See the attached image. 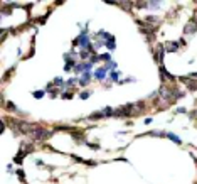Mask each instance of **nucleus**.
I'll use <instances>...</instances> for the list:
<instances>
[{
	"instance_id": "1",
	"label": "nucleus",
	"mask_w": 197,
	"mask_h": 184,
	"mask_svg": "<svg viewBox=\"0 0 197 184\" xmlns=\"http://www.w3.org/2000/svg\"><path fill=\"white\" fill-rule=\"evenodd\" d=\"M31 135H32V139L34 140H46L47 137H51V132H47V130H44L42 127H34V130L31 132Z\"/></svg>"
},
{
	"instance_id": "2",
	"label": "nucleus",
	"mask_w": 197,
	"mask_h": 184,
	"mask_svg": "<svg viewBox=\"0 0 197 184\" xmlns=\"http://www.w3.org/2000/svg\"><path fill=\"white\" fill-rule=\"evenodd\" d=\"M197 31V25L194 22H189L187 25H185V29H184V34H194Z\"/></svg>"
},
{
	"instance_id": "3",
	"label": "nucleus",
	"mask_w": 197,
	"mask_h": 184,
	"mask_svg": "<svg viewBox=\"0 0 197 184\" xmlns=\"http://www.w3.org/2000/svg\"><path fill=\"white\" fill-rule=\"evenodd\" d=\"M179 49V42H167L165 44V51L167 53H172V51H177Z\"/></svg>"
},
{
	"instance_id": "4",
	"label": "nucleus",
	"mask_w": 197,
	"mask_h": 184,
	"mask_svg": "<svg viewBox=\"0 0 197 184\" xmlns=\"http://www.w3.org/2000/svg\"><path fill=\"white\" fill-rule=\"evenodd\" d=\"M163 51H165V47H163V46H159V49H157V53H155V61H159V63L163 61Z\"/></svg>"
},
{
	"instance_id": "5",
	"label": "nucleus",
	"mask_w": 197,
	"mask_h": 184,
	"mask_svg": "<svg viewBox=\"0 0 197 184\" xmlns=\"http://www.w3.org/2000/svg\"><path fill=\"white\" fill-rule=\"evenodd\" d=\"M180 79H182L184 83H189V85H190V86H189V90H190V91H196V90H197V81H190V79H189V78H185V76H184V78H180Z\"/></svg>"
},
{
	"instance_id": "6",
	"label": "nucleus",
	"mask_w": 197,
	"mask_h": 184,
	"mask_svg": "<svg viewBox=\"0 0 197 184\" xmlns=\"http://www.w3.org/2000/svg\"><path fill=\"white\" fill-rule=\"evenodd\" d=\"M160 74H162V76H163V78H167V79H170V81H174V79H175V78H174L172 74H168V71H167V69H165L163 66H160Z\"/></svg>"
},
{
	"instance_id": "7",
	"label": "nucleus",
	"mask_w": 197,
	"mask_h": 184,
	"mask_svg": "<svg viewBox=\"0 0 197 184\" xmlns=\"http://www.w3.org/2000/svg\"><path fill=\"white\" fill-rule=\"evenodd\" d=\"M94 76H96L98 79H103V78L106 76V68H101V69H98V71H96V74H94Z\"/></svg>"
},
{
	"instance_id": "8",
	"label": "nucleus",
	"mask_w": 197,
	"mask_h": 184,
	"mask_svg": "<svg viewBox=\"0 0 197 184\" xmlns=\"http://www.w3.org/2000/svg\"><path fill=\"white\" fill-rule=\"evenodd\" d=\"M90 78H91V74L88 73V71H86V73L83 74V78H81V79H79V83H81V85H86V83H88V81H90Z\"/></svg>"
},
{
	"instance_id": "9",
	"label": "nucleus",
	"mask_w": 197,
	"mask_h": 184,
	"mask_svg": "<svg viewBox=\"0 0 197 184\" xmlns=\"http://www.w3.org/2000/svg\"><path fill=\"white\" fill-rule=\"evenodd\" d=\"M145 22H147V24H159V19H157V17H153V15H148Z\"/></svg>"
},
{
	"instance_id": "10",
	"label": "nucleus",
	"mask_w": 197,
	"mask_h": 184,
	"mask_svg": "<svg viewBox=\"0 0 197 184\" xmlns=\"http://www.w3.org/2000/svg\"><path fill=\"white\" fill-rule=\"evenodd\" d=\"M167 137H168V139H172L175 144H180V139L177 137V135H174V133H167Z\"/></svg>"
},
{
	"instance_id": "11",
	"label": "nucleus",
	"mask_w": 197,
	"mask_h": 184,
	"mask_svg": "<svg viewBox=\"0 0 197 184\" xmlns=\"http://www.w3.org/2000/svg\"><path fill=\"white\" fill-rule=\"evenodd\" d=\"M148 7H152V9H157V7H160V3H159V2H148Z\"/></svg>"
},
{
	"instance_id": "12",
	"label": "nucleus",
	"mask_w": 197,
	"mask_h": 184,
	"mask_svg": "<svg viewBox=\"0 0 197 184\" xmlns=\"http://www.w3.org/2000/svg\"><path fill=\"white\" fill-rule=\"evenodd\" d=\"M32 95H34L36 98H42V96H44V91H34Z\"/></svg>"
},
{
	"instance_id": "13",
	"label": "nucleus",
	"mask_w": 197,
	"mask_h": 184,
	"mask_svg": "<svg viewBox=\"0 0 197 184\" xmlns=\"http://www.w3.org/2000/svg\"><path fill=\"white\" fill-rule=\"evenodd\" d=\"M88 96H90V91H83L81 93V98H83V100H86Z\"/></svg>"
},
{
	"instance_id": "14",
	"label": "nucleus",
	"mask_w": 197,
	"mask_h": 184,
	"mask_svg": "<svg viewBox=\"0 0 197 184\" xmlns=\"http://www.w3.org/2000/svg\"><path fill=\"white\" fill-rule=\"evenodd\" d=\"M99 59H105V61H109L111 57H109V54H103V56H101V57H99Z\"/></svg>"
},
{
	"instance_id": "15",
	"label": "nucleus",
	"mask_w": 197,
	"mask_h": 184,
	"mask_svg": "<svg viewBox=\"0 0 197 184\" xmlns=\"http://www.w3.org/2000/svg\"><path fill=\"white\" fill-rule=\"evenodd\" d=\"M7 108H9V110H15V105H14V103H9Z\"/></svg>"
},
{
	"instance_id": "16",
	"label": "nucleus",
	"mask_w": 197,
	"mask_h": 184,
	"mask_svg": "<svg viewBox=\"0 0 197 184\" xmlns=\"http://www.w3.org/2000/svg\"><path fill=\"white\" fill-rule=\"evenodd\" d=\"M111 78L116 79V78H118V71H113V73H111Z\"/></svg>"
},
{
	"instance_id": "17",
	"label": "nucleus",
	"mask_w": 197,
	"mask_h": 184,
	"mask_svg": "<svg viewBox=\"0 0 197 184\" xmlns=\"http://www.w3.org/2000/svg\"><path fill=\"white\" fill-rule=\"evenodd\" d=\"M190 76H192V78H197V73H192Z\"/></svg>"
}]
</instances>
